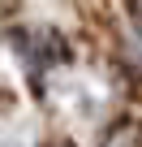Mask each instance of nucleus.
I'll return each mask as SVG.
<instances>
[{
	"instance_id": "1",
	"label": "nucleus",
	"mask_w": 142,
	"mask_h": 147,
	"mask_svg": "<svg viewBox=\"0 0 142 147\" xmlns=\"http://www.w3.org/2000/svg\"><path fill=\"white\" fill-rule=\"evenodd\" d=\"M103 147H142V125H133V121L116 125V130L103 138Z\"/></svg>"
}]
</instances>
